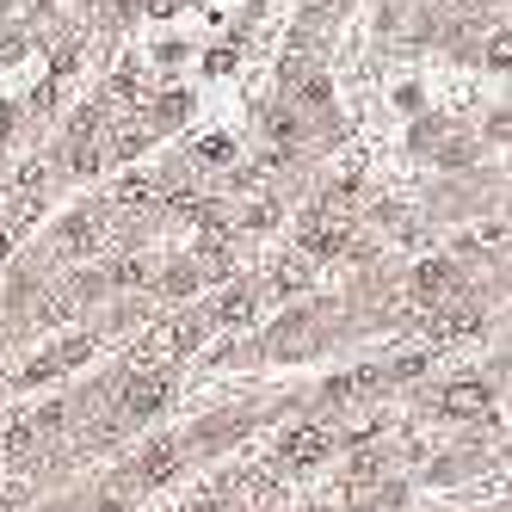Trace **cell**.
<instances>
[{"label":"cell","mask_w":512,"mask_h":512,"mask_svg":"<svg viewBox=\"0 0 512 512\" xmlns=\"http://www.w3.org/2000/svg\"><path fill=\"white\" fill-rule=\"evenodd\" d=\"M327 451H334V438H327L321 426H303V432L284 438V463H315V457H327Z\"/></svg>","instance_id":"1"},{"label":"cell","mask_w":512,"mask_h":512,"mask_svg":"<svg viewBox=\"0 0 512 512\" xmlns=\"http://www.w3.org/2000/svg\"><path fill=\"white\" fill-rule=\"evenodd\" d=\"M167 401V377H149V383H130V395H124V414H155Z\"/></svg>","instance_id":"2"},{"label":"cell","mask_w":512,"mask_h":512,"mask_svg":"<svg viewBox=\"0 0 512 512\" xmlns=\"http://www.w3.org/2000/svg\"><path fill=\"white\" fill-rule=\"evenodd\" d=\"M482 408H488V389H482V383H457V389L445 395V414H463V420H469V414H482Z\"/></svg>","instance_id":"3"},{"label":"cell","mask_w":512,"mask_h":512,"mask_svg":"<svg viewBox=\"0 0 512 512\" xmlns=\"http://www.w3.org/2000/svg\"><path fill=\"white\" fill-rule=\"evenodd\" d=\"M451 284H457L451 266H420V290H451Z\"/></svg>","instance_id":"4"},{"label":"cell","mask_w":512,"mask_h":512,"mask_svg":"<svg viewBox=\"0 0 512 512\" xmlns=\"http://www.w3.org/2000/svg\"><path fill=\"white\" fill-rule=\"evenodd\" d=\"M488 62H494V68H512V31H506V38H494V44H488Z\"/></svg>","instance_id":"5"},{"label":"cell","mask_w":512,"mask_h":512,"mask_svg":"<svg viewBox=\"0 0 512 512\" xmlns=\"http://www.w3.org/2000/svg\"><path fill=\"white\" fill-rule=\"evenodd\" d=\"M192 512H216V506H210V500H204V506H192Z\"/></svg>","instance_id":"6"}]
</instances>
